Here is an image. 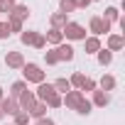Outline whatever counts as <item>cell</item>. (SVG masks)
I'll return each instance as SVG.
<instances>
[{"label":"cell","mask_w":125,"mask_h":125,"mask_svg":"<svg viewBox=\"0 0 125 125\" xmlns=\"http://www.w3.org/2000/svg\"><path fill=\"white\" fill-rule=\"evenodd\" d=\"M22 76H25V81H30V83H44V79H47V74L42 71V66L39 64H25L22 66Z\"/></svg>","instance_id":"6da1fadb"},{"label":"cell","mask_w":125,"mask_h":125,"mask_svg":"<svg viewBox=\"0 0 125 125\" xmlns=\"http://www.w3.org/2000/svg\"><path fill=\"white\" fill-rule=\"evenodd\" d=\"M61 34H64L66 39L79 42V39H86V27H83V25H79V22H66V27L61 30Z\"/></svg>","instance_id":"7a4b0ae2"},{"label":"cell","mask_w":125,"mask_h":125,"mask_svg":"<svg viewBox=\"0 0 125 125\" xmlns=\"http://www.w3.org/2000/svg\"><path fill=\"white\" fill-rule=\"evenodd\" d=\"M86 96L81 93V91H69V93H64V98H61V105H66V108H71V110H76L79 105H81V101H83Z\"/></svg>","instance_id":"3957f363"},{"label":"cell","mask_w":125,"mask_h":125,"mask_svg":"<svg viewBox=\"0 0 125 125\" xmlns=\"http://www.w3.org/2000/svg\"><path fill=\"white\" fill-rule=\"evenodd\" d=\"M88 27H91L93 37H101V34H108V32H110V22H105L103 17H91Z\"/></svg>","instance_id":"277c9868"},{"label":"cell","mask_w":125,"mask_h":125,"mask_svg":"<svg viewBox=\"0 0 125 125\" xmlns=\"http://www.w3.org/2000/svg\"><path fill=\"white\" fill-rule=\"evenodd\" d=\"M5 64H8V69H22V66H25L22 52H8V54H5Z\"/></svg>","instance_id":"5b68a950"},{"label":"cell","mask_w":125,"mask_h":125,"mask_svg":"<svg viewBox=\"0 0 125 125\" xmlns=\"http://www.w3.org/2000/svg\"><path fill=\"white\" fill-rule=\"evenodd\" d=\"M0 110H3V115H15L17 110H20V103H17V98H3L0 101Z\"/></svg>","instance_id":"8992f818"},{"label":"cell","mask_w":125,"mask_h":125,"mask_svg":"<svg viewBox=\"0 0 125 125\" xmlns=\"http://www.w3.org/2000/svg\"><path fill=\"white\" fill-rule=\"evenodd\" d=\"M27 17H30V8L27 5H12V10L8 15V20H17V22H25Z\"/></svg>","instance_id":"52a82bcc"},{"label":"cell","mask_w":125,"mask_h":125,"mask_svg":"<svg viewBox=\"0 0 125 125\" xmlns=\"http://www.w3.org/2000/svg\"><path fill=\"white\" fill-rule=\"evenodd\" d=\"M54 93H56V91H54V86H52V83H39V88H37L34 98H39L42 103H47V101H49Z\"/></svg>","instance_id":"ba28073f"},{"label":"cell","mask_w":125,"mask_h":125,"mask_svg":"<svg viewBox=\"0 0 125 125\" xmlns=\"http://www.w3.org/2000/svg\"><path fill=\"white\" fill-rule=\"evenodd\" d=\"M54 54H56L59 61H71V59H74V49H71L69 44H59V47H54Z\"/></svg>","instance_id":"9c48e42d"},{"label":"cell","mask_w":125,"mask_h":125,"mask_svg":"<svg viewBox=\"0 0 125 125\" xmlns=\"http://www.w3.org/2000/svg\"><path fill=\"white\" fill-rule=\"evenodd\" d=\"M108 52H120L123 47H125V39H123V34H108Z\"/></svg>","instance_id":"30bf717a"},{"label":"cell","mask_w":125,"mask_h":125,"mask_svg":"<svg viewBox=\"0 0 125 125\" xmlns=\"http://www.w3.org/2000/svg\"><path fill=\"white\" fill-rule=\"evenodd\" d=\"M34 101H37V98H34V93H32V91H25V93L17 98V103H20V110H30V108L34 105Z\"/></svg>","instance_id":"8fae6325"},{"label":"cell","mask_w":125,"mask_h":125,"mask_svg":"<svg viewBox=\"0 0 125 125\" xmlns=\"http://www.w3.org/2000/svg\"><path fill=\"white\" fill-rule=\"evenodd\" d=\"M27 115H30V118H37V120H39V118H44V115H47V103L34 101V105L27 110Z\"/></svg>","instance_id":"7c38bea8"},{"label":"cell","mask_w":125,"mask_h":125,"mask_svg":"<svg viewBox=\"0 0 125 125\" xmlns=\"http://www.w3.org/2000/svg\"><path fill=\"white\" fill-rule=\"evenodd\" d=\"M44 39H47V44H54V47H59L61 42H64V34H61V30H49L47 34H44Z\"/></svg>","instance_id":"4fadbf2b"},{"label":"cell","mask_w":125,"mask_h":125,"mask_svg":"<svg viewBox=\"0 0 125 125\" xmlns=\"http://www.w3.org/2000/svg\"><path fill=\"white\" fill-rule=\"evenodd\" d=\"M108 103H110V93H105V91H93V103H91V105L105 108Z\"/></svg>","instance_id":"5bb4252c"},{"label":"cell","mask_w":125,"mask_h":125,"mask_svg":"<svg viewBox=\"0 0 125 125\" xmlns=\"http://www.w3.org/2000/svg\"><path fill=\"white\" fill-rule=\"evenodd\" d=\"M49 22H52V27H54V30H64V27H66V22H69V17H66L64 12H54Z\"/></svg>","instance_id":"9a60e30c"},{"label":"cell","mask_w":125,"mask_h":125,"mask_svg":"<svg viewBox=\"0 0 125 125\" xmlns=\"http://www.w3.org/2000/svg\"><path fill=\"white\" fill-rule=\"evenodd\" d=\"M83 47H86V54H96L101 49V39L98 37H86L83 39Z\"/></svg>","instance_id":"2e32d148"},{"label":"cell","mask_w":125,"mask_h":125,"mask_svg":"<svg viewBox=\"0 0 125 125\" xmlns=\"http://www.w3.org/2000/svg\"><path fill=\"white\" fill-rule=\"evenodd\" d=\"M25 91H27V81H15L10 88V98H20Z\"/></svg>","instance_id":"e0dca14e"},{"label":"cell","mask_w":125,"mask_h":125,"mask_svg":"<svg viewBox=\"0 0 125 125\" xmlns=\"http://www.w3.org/2000/svg\"><path fill=\"white\" fill-rule=\"evenodd\" d=\"M52 86H54V91H56L59 96H61V93H69V91H71V83H69L66 79H56Z\"/></svg>","instance_id":"ac0fdd59"},{"label":"cell","mask_w":125,"mask_h":125,"mask_svg":"<svg viewBox=\"0 0 125 125\" xmlns=\"http://www.w3.org/2000/svg\"><path fill=\"white\" fill-rule=\"evenodd\" d=\"M96 54H98V64L101 66H108L110 61H113V52H108V49H98Z\"/></svg>","instance_id":"d6986e66"},{"label":"cell","mask_w":125,"mask_h":125,"mask_svg":"<svg viewBox=\"0 0 125 125\" xmlns=\"http://www.w3.org/2000/svg\"><path fill=\"white\" fill-rule=\"evenodd\" d=\"M103 20H105V22H110V25H113V22H118V20H120V10H118V8H105Z\"/></svg>","instance_id":"ffe728a7"},{"label":"cell","mask_w":125,"mask_h":125,"mask_svg":"<svg viewBox=\"0 0 125 125\" xmlns=\"http://www.w3.org/2000/svg\"><path fill=\"white\" fill-rule=\"evenodd\" d=\"M34 37H37V32H34V30L20 32V42H22V44H27V47H32V44H34Z\"/></svg>","instance_id":"44dd1931"},{"label":"cell","mask_w":125,"mask_h":125,"mask_svg":"<svg viewBox=\"0 0 125 125\" xmlns=\"http://www.w3.org/2000/svg\"><path fill=\"white\" fill-rule=\"evenodd\" d=\"M113 88H115V79H113L110 74H105V76L101 79V91L108 93V91H113Z\"/></svg>","instance_id":"7402d4cb"},{"label":"cell","mask_w":125,"mask_h":125,"mask_svg":"<svg viewBox=\"0 0 125 125\" xmlns=\"http://www.w3.org/2000/svg\"><path fill=\"white\" fill-rule=\"evenodd\" d=\"M59 8H61V12H64V15H69V12L76 10V3H74V0H59Z\"/></svg>","instance_id":"603a6c76"},{"label":"cell","mask_w":125,"mask_h":125,"mask_svg":"<svg viewBox=\"0 0 125 125\" xmlns=\"http://www.w3.org/2000/svg\"><path fill=\"white\" fill-rule=\"evenodd\" d=\"M27 123H30L27 110H17V113H15V123H12V125H27Z\"/></svg>","instance_id":"cb8c5ba5"},{"label":"cell","mask_w":125,"mask_h":125,"mask_svg":"<svg viewBox=\"0 0 125 125\" xmlns=\"http://www.w3.org/2000/svg\"><path fill=\"white\" fill-rule=\"evenodd\" d=\"M79 91H81V93H83V91H91V93H93V91H96V81H93V79H88V76H86V79H83V83H81V88H79Z\"/></svg>","instance_id":"d4e9b609"},{"label":"cell","mask_w":125,"mask_h":125,"mask_svg":"<svg viewBox=\"0 0 125 125\" xmlns=\"http://www.w3.org/2000/svg\"><path fill=\"white\" fill-rule=\"evenodd\" d=\"M83 79H86V76H83L81 71H76V74H74V76L69 79V83H71V86H76V88H81V83H83Z\"/></svg>","instance_id":"484cf974"},{"label":"cell","mask_w":125,"mask_h":125,"mask_svg":"<svg viewBox=\"0 0 125 125\" xmlns=\"http://www.w3.org/2000/svg\"><path fill=\"white\" fill-rule=\"evenodd\" d=\"M91 108H93V105H91V101H86V98H83V101H81V105H79L76 110H79L81 115H88V113H91Z\"/></svg>","instance_id":"4316f807"},{"label":"cell","mask_w":125,"mask_h":125,"mask_svg":"<svg viewBox=\"0 0 125 125\" xmlns=\"http://www.w3.org/2000/svg\"><path fill=\"white\" fill-rule=\"evenodd\" d=\"M44 61L49 66H54V64H59V59H56V54H54V49L52 52H44Z\"/></svg>","instance_id":"83f0119b"},{"label":"cell","mask_w":125,"mask_h":125,"mask_svg":"<svg viewBox=\"0 0 125 125\" xmlns=\"http://www.w3.org/2000/svg\"><path fill=\"white\" fill-rule=\"evenodd\" d=\"M32 47H37V49H44L47 47V39H44V34L42 32H37V37H34V44Z\"/></svg>","instance_id":"f1b7e54d"},{"label":"cell","mask_w":125,"mask_h":125,"mask_svg":"<svg viewBox=\"0 0 125 125\" xmlns=\"http://www.w3.org/2000/svg\"><path fill=\"white\" fill-rule=\"evenodd\" d=\"M59 105H61V96H59V93H54V96L47 101V108H59Z\"/></svg>","instance_id":"f546056e"},{"label":"cell","mask_w":125,"mask_h":125,"mask_svg":"<svg viewBox=\"0 0 125 125\" xmlns=\"http://www.w3.org/2000/svg\"><path fill=\"white\" fill-rule=\"evenodd\" d=\"M8 27H10V32H22V22H17V20H8Z\"/></svg>","instance_id":"4dcf8cb0"},{"label":"cell","mask_w":125,"mask_h":125,"mask_svg":"<svg viewBox=\"0 0 125 125\" xmlns=\"http://www.w3.org/2000/svg\"><path fill=\"white\" fill-rule=\"evenodd\" d=\"M10 10H12V3H10V0H0V12L10 15Z\"/></svg>","instance_id":"1f68e13d"},{"label":"cell","mask_w":125,"mask_h":125,"mask_svg":"<svg viewBox=\"0 0 125 125\" xmlns=\"http://www.w3.org/2000/svg\"><path fill=\"white\" fill-rule=\"evenodd\" d=\"M5 37H10V27L8 22H0V39H5Z\"/></svg>","instance_id":"d6a6232c"},{"label":"cell","mask_w":125,"mask_h":125,"mask_svg":"<svg viewBox=\"0 0 125 125\" xmlns=\"http://www.w3.org/2000/svg\"><path fill=\"white\" fill-rule=\"evenodd\" d=\"M37 125H54V120L44 115V118H39V120H37Z\"/></svg>","instance_id":"836d02e7"},{"label":"cell","mask_w":125,"mask_h":125,"mask_svg":"<svg viewBox=\"0 0 125 125\" xmlns=\"http://www.w3.org/2000/svg\"><path fill=\"white\" fill-rule=\"evenodd\" d=\"M74 3H76V10H79V8H88L91 0H74Z\"/></svg>","instance_id":"e575fe53"},{"label":"cell","mask_w":125,"mask_h":125,"mask_svg":"<svg viewBox=\"0 0 125 125\" xmlns=\"http://www.w3.org/2000/svg\"><path fill=\"white\" fill-rule=\"evenodd\" d=\"M3 98H5V96H3V88H0V101H3Z\"/></svg>","instance_id":"d590c367"},{"label":"cell","mask_w":125,"mask_h":125,"mask_svg":"<svg viewBox=\"0 0 125 125\" xmlns=\"http://www.w3.org/2000/svg\"><path fill=\"white\" fill-rule=\"evenodd\" d=\"M10 3H12V5H17V0H10Z\"/></svg>","instance_id":"8d00e7d4"},{"label":"cell","mask_w":125,"mask_h":125,"mask_svg":"<svg viewBox=\"0 0 125 125\" xmlns=\"http://www.w3.org/2000/svg\"><path fill=\"white\" fill-rule=\"evenodd\" d=\"M0 118H3V110H0Z\"/></svg>","instance_id":"74e56055"},{"label":"cell","mask_w":125,"mask_h":125,"mask_svg":"<svg viewBox=\"0 0 125 125\" xmlns=\"http://www.w3.org/2000/svg\"><path fill=\"white\" fill-rule=\"evenodd\" d=\"M91 3H93V0H91Z\"/></svg>","instance_id":"f35d334b"}]
</instances>
